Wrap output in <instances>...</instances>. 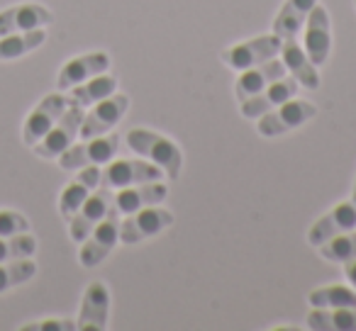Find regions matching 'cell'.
I'll use <instances>...</instances> for the list:
<instances>
[{
	"label": "cell",
	"mask_w": 356,
	"mask_h": 331,
	"mask_svg": "<svg viewBox=\"0 0 356 331\" xmlns=\"http://www.w3.org/2000/svg\"><path fill=\"white\" fill-rule=\"evenodd\" d=\"M127 146L142 158L152 161L154 166H159L166 178L176 180L181 176V171H184V151L178 148L176 142H171L163 134L137 127L132 132H127Z\"/></svg>",
	"instance_id": "6da1fadb"
},
{
	"label": "cell",
	"mask_w": 356,
	"mask_h": 331,
	"mask_svg": "<svg viewBox=\"0 0 356 331\" xmlns=\"http://www.w3.org/2000/svg\"><path fill=\"white\" fill-rule=\"evenodd\" d=\"M120 151L118 134H100L93 139H83L81 144H71L59 156V166L64 171H79L83 166H105Z\"/></svg>",
	"instance_id": "7a4b0ae2"
},
{
	"label": "cell",
	"mask_w": 356,
	"mask_h": 331,
	"mask_svg": "<svg viewBox=\"0 0 356 331\" xmlns=\"http://www.w3.org/2000/svg\"><path fill=\"white\" fill-rule=\"evenodd\" d=\"M317 114V105H312L310 100H286L283 105H278L276 110L261 114L257 124V132L261 137H281L293 129L302 127L305 122H310Z\"/></svg>",
	"instance_id": "3957f363"
},
{
	"label": "cell",
	"mask_w": 356,
	"mask_h": 331,
	"mask_svg": "<svg viewBox=\"0 0 356 331\" xmlns=\"http://www.w3.org/2000/svg\"><path fill=\"white\" fill-rule=\"evenodd\" d=\"M120 241V219H118V210L115 205L110 207V212L95 224V229L88 237L81 241V251H79V261L83 268H95L110 256L115 246Z\"/></svg>",
	"instance_id": "277c9868"
},
{
	"label": "cell",
	"mask_w": 356,
	"mask_h": 331,
	"mask_svg": "<svg viewBox=\"0 0 356 331\" xmlns=\"http://www.w3.org/2000/svg\"><path fill=\"white\" fill-rule=\"evenodd\" d=\"M81 122H83V108L69 105L64 114L54 122V127L32 146V151L40 158H59L76 142L81 132Z\"/></svg>",
	"instance_id": "5b68a950"
},
{
	"label": "cell",
	"mask_w": 356,
	"mask_h": 331,
	"mask_svg": "<svg viewBox=\"0 0 356 331\" xmlns=\"http://www.w3.org/2000/svg\"><path fill=\"white\" fill-rule=\"evenodd\" d=\"M173 224V214L166 207H152L137 210L132 214H124V222H120V241L122 244H139L144 239H152L161 234Z\"/></svg>",
	"instance_id": "8992f818"
},
{
	"label": "cell",
	"mask_w": 356,
	"mask_h": 331,
	"mask_svg": "<svg viewBox=\"0 0 356 331\" xmlns=\"http://www.w3.org/2000/svg\"><path fill=\"white\" fill-rule=\"evenodd\" d=\"M278 54H281V40L276 35H261L225 49L222 61L234 71H247L252 66L264 64V61L276 59Z\"/></svg>",
	"instance_id": "52a82bcc"
},
{
	"label": "cell",
	"mask_w": 356,
	"mask_h": 331,
	"mask_svg": "<svg viewBox=\"0 0 356 331\" xmlns=\"http://www.w3.org/2000/svg\"><path fill=\"white\" fill-rule=\"evenodd\" d=\"M127 110H129L127 95H120V93L108 95L105 100L95 103L88 114H83L79 137L81 139H93V137H100V134H108L110 129H113L115 124L127 114Z\"/></svg>",
	"instance_id": "ba28073f"
},
{
	"label": "cell",
	"mask_w": 356,
	"mask_h": 331,
	"mask_svg": "<svg viewBox=\"0 0 356 331\" xmlns=\"http://www.w3.org/2000/svg\"><path fill=\"white\" fill-rule=\"evenodd\" d=\"M69 108V98L64 93H51L47 98H42L37 103V108L27 114L25 124H22V142L27 146H35L51 127H54L56 119L64 114V110Z\"/></svg>",
	"instance_id": "9c48e42d"
},
{
	"label": "cell",
	"mask_w": 356,
	"mask_h": 331,
	"mask_svg": "<svg viewBox=\"0 0 356 331\" xmlns=\"http://www.w3.org/2000/svg\"><path fill=\"white\" fill-rule=\"evenodd\" d=\"M113 198H115L113 188H108V185H100V188H95L93 193L88 195V200L81 205L79 212L69 219V234H71L74 241L81 244L90 232H93L95 224H98L100 219L110 212V207H113Z\"/></svg>",
	"instance_id": "30bf717a"
},
{
	"label": "cell",
	"mask_w": 356,
	"mask_h": 331,
	"mask_svg": "<svg viewBox=\"0 0 356 331\" xmlns=\"http://www.w3.org/2000/svg\"><path fill=\"white\" fill-rule=\"evenodd\" d=\"M298 88H300V83H298L296 78H286V76H283V78L268 83L264 90H259L257 95L242 100V103H239V110H242V114L247 119H259L261 114L271 112V110H276L278 105H283L286 100L296 98Z\"/></svg>",
	"instance_id": "8fae6325"
},
{
	"label": "cell",
	"mask_w": 356,
	"mask_h": 331,
	"mask_svg": "<svg viewBox=\"0 0 356 331\" xmlns=\"http://www.w3.org/2000/svg\"><path fill=\"white\" fill-rule=\"evenodd\" d=\"M152 180H163V171L154 163L144 161H110L103 169V180L100 185H108L113 190L127 188L137 183H152Z\"/></svg>",
	"instance_id": "7c38bea8"
},
{
	"label": "cell",
	"mask_w": 356,
	"mask_h": 331,
	"mask_svg": "<svg viewBox=\"0 0 356 331\" xmlns=\"http://www.w3.org/2000/svg\"><path fill=\"white\" fill-rule=\"evenodd\" d=\"M110 316V290L105 282L95 280L86 287L76 329L81 331H105Z\"/></svg>",
	"instance_id": "4fadbf2b"
},
{
	"label": "cell",
	"mask_w": 356,
	"mask_h": 331,
	"mask_svg": "<svg viewBox=\"0 0 356 331\" xmlns=\"http://www.w3.org/2000/svg\"><path fill=\"white\" fill-rule=\"evenodd\" d=\"M330 27H332L330 12H327V8H322L317 3L305 20V46H302L315 66H322L327 61V56H330V46H332Z\"/></svg>",
	"instance_id": "5bb4252c"
},
{
	"label": "cell",
	"mask_w": 356,
	"mask_h": 331,
	"mask_svg": "<svg viewBox=\"0 0 356 331\" xmlns=\"http://www.w3.org/2000/svg\"><path fill=\"white\" fill-rule=\"evenodd\" d=\"M351 229H356V203L354 200L339 203L334 210H330L325 217L317 219V222L310 227V232H307V244L317 248L325 241H330L332 237L351 232Z\"/></svg>",
	"instance_id": "9a60e30c"
},
{
	"label": "cell",
	"mask_w": 356,
	"mask_h": 331,
	"mask_svg": "<svg viewBox=\"0 0 356 331\" xmlns=\"http://www.w3.org/2000/svg\"><path fill=\"white\" fill-rule=\"evenodd\" d=\"M110 66V56L105 51H93V54L76 56V59L66 61L61 66L59 76H56V88L59 90H71L74 85L86 83L88 78L105 74Z\"/></svg>",
	"instance_id": "2e32d148"
},
{
	"label": "cell",
	"mask_w": 356,
	"mask_h": 331,
	"mask_svg": "<svg viewBox=\"0 0 356 331\" xmlns=\"http://www.w3.org/2000/svg\"><path fill=\"white\" fill-rule=\"evenodd\" d=\"M51 22H54V15L49 8L40 6V3H20V6H13L0 12V37L22 30H37V27H47Z\"/></svg>",
	"instance_id": "e0dca14e"
},
{
	"label": "cell",
	"mask_w": 356,
	"mask_h": 331,
	"mask_svg": "<svg viewBox=\"0 0 356 331\" xmlns=\"http://www.w3.org/2000/svg\"><path fill=\"white\" fill-rule=\"evenodd\" d=\"M168 198V188L161 180H152V183H137L120 188L118 195L113 198V205L118 214H132L137 210L152 207V205H161Z\"/></svg>",
	"instance_id": "ac0fdd59"
},
{
	"label": "cell",
	"mask_w": 356,
	"mask_h": 331,
	"mask_svg": "<svg viewBox=\"0 0 356 331\" xmlns=\"http://www.w3.org/2000/svg\"><path fill=\"white\" fill-rule=\"evenodd\" d=\"M283 76H286L283 61H278V59L264 61V64L252 66V69H247V71H239V78H237V83H234V95H237V100L242 103V100L257 95L259 90H264L268 83L283 78Z\"/></svg>",
	"instance_id": "d6986e66"
},
{
	"label": "cell",
	"mask_w": 356,
	"mask_h": 331,
	"mask_svg": "<svg viewBox=\"0 0 356 331\" xmlns=\"http://www.w3.org/2000/svg\"><path fill=\"white\" fill-rule=\"evenodd\" d=\"M281 61L286 66V71H291L293 78L307 90L320 88V74L317 66L310 61V56L305 54V49H300L298 40H283L281 42Z\"/></svg>",
	"instance_id": "ffe728a7"
},
{
	"label": "cell",
	"mask_w": 356,
	"mask_h": 331,
	"mask_svg": "<svg viewBox=\"0 0 356 331\" xmlns=\"http://www.w3.org/2000/svg\"><path fill=\"white\" fill-rule=\"evenodd\" d=\"M320 0H286L283 8L278 10L276 20H273V35L278 40H296L300 27H305V20L310 10Z\"/></svg>",
	"instance_id": "44dd1931"
},
{
	"label": "cell",
	"mask_w": 356,
	"mask_h": 331,
	"mask_svg": "<svg viewBox=\"0 0 356 331\" xmlns=\"http://www.w3.org/2000/svg\"><path fill=\"white\" fill-rule=\"evenodd\" d=\"M307 326L315 331H356V307H312Z\"/></svg>",
	"instance_id": "7402d4cb"
},
{
	"label": "cell",
	"mask_w": 356,
	"mask_h": 331,
	"mask_svg": "<svg viewBox=\"0 0 356 331\" xmlns=\"http://www.w3.org/2000/svg\"><path fill=\"white\" fill-rule=\"evenodd\" d=\"M118 90V78L108 74H100L95 78H88L86 83L74 85L69 90V105H79V108H93L95 103L105 100L108 95H113Z\"/></svg>",
	"instance_id": "603a6c76"
},
{
	"label": "cell",
	"mask_w": 356,
	"mask_h": 331,
	"mask_svg": "<svg viewBox=\"0 0 356 331\" xmlns=\"http://www.w3.org/2000/svg\"><path fill=\"white\" fill-rule=\"evenodd\" d=\"M47 42V30L37 27V30H22L13 32V35L0 37V61H13L22 59V56L32 54Z\"/></svg>",
	"instance_id": "cb8c5ba5"
},
{
	"label": "cell",
	"mask_w": 356,
	"mask_h": 331,
	"mask_svg": "<svg viewBox=\"0 0 356 331\" xmlns=\"http://www.w3.org/2000/svg\"><path fill=\"white\" fill-rule=\"evenodd\" d=\"M37 275V263L32 258H17V261L0 263V292H8L17 285H25Z\"/></svg>",
	"instance_id": "d4e9b609"
},
{
	"label": "cell",
	"mask_w": 356,
	"mask_h": 331,
	"mask_svg": "<svg viewBox=\"0 0 356 331\" xmlns=\"http://www.w3.org/2000/svg\"><path fill=\"white\" fill-rule=\"evenodd\" d=\"M322 253V258L330 263H349L356 261V232H344L332 237L330 241H325L322 246H317Z\"/></svg>",
	"instance_id": "484cf974"
},
{
	"label": "cell",
	"mask_w": 356,
	"mask_h": 331,
	"mask_svg": "<svg viewBox=\"0 0 356 331\" xmlns=\"http://www.w3.org/2000/svg\"><path fill=\"white\" fill-rule=\"evenodd\" d=\"M307 302L312 307H356V292L349 290L344 285H327V287H317L307 295Z\"/></svg>",
	"instance_id": "4316f807"
},
{
	"label": "cell",
	"mask_w": 356,
	"mask_h": 331,
	"mask_svg": "<svg viewBox=\"0 0 356 331\" xmlns=\"http://www.w3.org/2000/svg\"><path fill=\"white\" fill-rule=\"evenodd\" d=\"M37 253V239L30 232L0 237V263L17 261V258H32Z\"/></svg>",
	"instance_id": "83f0119b"
},
{
	"label": "cell",
	"mask_w": 356,
	"mask_h": 331,
	"mask_svg": "<svg viewBox=\"0 0 356 331\" xmlns=\"http://www.w3.org/2000/svg\"><path fill=\"white\" fill-rule=\"evenodd\" d=\"M90 193H93V188H90L86 180H81L79 176H76L74 183L66 185V188L61 190V195H59V212H61V217H64V219L74 217V214L79 212L81 205L88 200Z\"/></svg>",
	"instance_id": "f1b7e54d"
},
{
	"label": "cell",
	"mask_w": 356,
	"mask_h": 331,
	"mask_svg": "<svg viewBox=\"0 0 356 331\" xmlns=\"http://www.w3.org/2000/svg\"><path fill=\"white\" fill-rule=\"evenodd\" d=\"M30 232V222L25 214L15 210H0V237H10V234Z\"/></svg>",
	"instance_id": "f546056e"
},
{
	"label": "cell",
	"mask_w": 356,
	"mask_h": 331,
	"mask_svg": "<svg viewBox=\"0 0 356 331\" xmlns=\"http://www.w3.org/2000/svg\"><path fill=\"white\" fill-rule=\"evenodd\" d=\"M22 331H74L76 321L69 319H42V321H32V324L20 326Z\"/></svg>",
	"instance_id": "4dcf8cb0"
},
{
	"label": "cell",
	"mask_w": 356,
	"mask_h": 331,
	"mask_svg": "<svg viewBox=\"0 0 356 331\" xmlns=\"http://www.w3.org/2000/svg\"><path fill=\"white\" fill-rule=\"evenodd\" d=\"M344 271H346V278H349V280H351V285L356 287V261L344 263Z\"/></svg>",
	"instance_id": "1f68e13d"
},
{
	"label": "cell",
	"mask_w": 356,
	"mask_h": 331,
	"mask_svg": "<svg viewBox=\"0 0 356 331\" xmlns=\"http://www.w3.org/2000/svg\"><path fill=\"white\" fill-rule=\"evenodd\" d=\"M351 200H354V203H356V183H354V195H351Z\"/></svg>",
	"instance_id": "d6a6232c"
},
{
	"label": "cell",
	"mask_w": 356,
	"mask_h": 331,
	"mask_svg": "<svg viewBox=\"0 0 356 331\" xmlns=\"http://www.w3.org/2000/svg\"><path fill=\"white\" fill-rule=\"evenodd\" d=\"M354 8H356V0H354Z\"/></svg>",
	"instance_id": "836d02e7"
}]
</instances>
